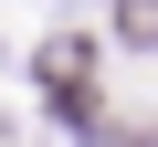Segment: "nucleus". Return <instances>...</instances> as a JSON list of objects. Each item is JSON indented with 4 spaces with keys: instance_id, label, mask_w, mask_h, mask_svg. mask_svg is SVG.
<instances>
[{
    "instance_id": "obj_1",
    "label": "nucleus",
    "mask_w": 158,
    "mask_h": 147,
    "mask_svg": "<svg viewBox=\"0 0 158 147\" xmlns=\"http://www.w3.org/2000/svg\"><path fill=\"white\" fill-rule=\"evenodd\" d=\"M127 32H137V42H158V0H127Z\"/></svg>"
}]
</instances>
